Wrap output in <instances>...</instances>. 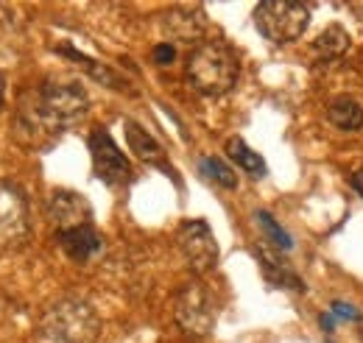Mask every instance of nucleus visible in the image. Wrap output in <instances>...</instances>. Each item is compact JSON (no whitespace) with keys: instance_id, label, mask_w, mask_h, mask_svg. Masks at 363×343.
Segmentation results:
<instances>
[{"instance_id":"nucleus-22","label":"nucleus","mask_w":363,"mask_h":343,"mask_svg":"<svg viewBox=\"0 0 363 343\" xmlns=\"http://www.w3.org/2000/svg\"><path fill=\"white\" fill-rule=\"evenodd\" d=\"M352 184H355V190L363 196V171H358L355 176H352Z\"/></svg>"},{"instance_id":"nucleus-17","label":"nucleus","mask_w":363,"mask_h":343,"mask_svg":"<svg viewBox=\"0 0 363 343\" xmlns=\"http://www.w3.org/2000/svg\"><path fill=\"white\" fill-rule=\"evenodd\" d=\"M257 257H260V265H263L266 276L272 279L274 285H288V288H294V291H302V279H299L285 262H279V259L274 257V254H269L266 249H260Z\"/></svg>"},{"instance_id":"nucleus-2","label":"nucleus","mask_w":363,"mask_h":343,"mask_svg":"<svg viewBox=\"0 0 363 343\" xmlns=\"http://www.w3.org/2000/svg\"><path fill=\"white\" fill-rule=\"evenodd\" d=\"M43 335L53 343H95L101 335V318L92 304L82 299H59L43 313Z\"/></svg>"},{"instance_id":"nucleus-16","label":"nucleus","mask_w":363,"mask_h":343,"mask_svg":"<svg viewBox=\"0 0 363 343\" xmlns=\"http://www.w3.org/2000/svg\"><path fill=\"white\" fill-rule=\"evenodd\" d=\"M227 154L238 162V168H243V171L249 173V176H255V179H263L266 176V162H263V157L257 154V151H252L240 137H232L227 142Z\"/></svg>"},{"instance_id":"nucleus-20","label":"nucleus","mask_w":363,"mask_h":343,"mask_svg":"<svg viewBox=\"0 0 363 343\" xmlns=\"http://www.w3.org/2000/svg\"><path fill=\"white\" fill-rule=\"evenodd\" d=\"M174 56H177V50H174V45L171 43H162L154 47V62H157V64H171Z\"/></svg>"},{"instance_id":"nucleus-6","label":"nucleus","mask_w":363,"mask_h":343,"mask_svg":"<svg viewBox=\"0 0 363 343\" xmlns=\"http://www.w3.org/2000/svg\"><path fill=\"white\" fill-rule=\"evenodd\" d=\"M31 237V213L23 190L11 181H0V249L17 252Z\"/></svg>"},{"instance_id":"nucleus-11","label":"nucleus","mask_w":363,"mask_h":343,"mask_svg":"<svg viewBox=\"0 0 363 343\" xmlns=\"http://www.w3.org/2000/svg\"><path fill=\"white\" fill-rule=\"evenodd\" d=\"M59 246L70 259L87 262L101 252V235L92 226H79L70 232H59Z\"/></svg>"},{"instance_id":"nucleus-18","label":"nucleus","mask_w":363,"mask_h":343,"mask_svg":"<svg viewBox=\"0 0 363 343\" xmlns=\"http://www.w3.org/2000/svg\"><path fill=\"white\" fill-rule=\"evenodd\" d=\"M199 165H201V173H204L210 181H216V184H221V187H227V190H232V187L238 184V176H235L232 168H229L227 162H221L218 157H204Z\"/></svg>"},{"instance_id":"nucleus-5","label":"nucleus","mask_w":363,"mask_h":343,"mask_svg":"<svg viewBox=\"0 0 363 343\" xmlns=\"http://www.w3.org/2000/svg\"><path fill=\"white\" fill-rule=\"evenodd\" d=\"M34 95H37L45 118L59 131L79 123L90 109L87 89L76 81H45Z\"/></svg>"},{"instance_id":"nucleus-10","label":"nucleus","mask_w":363,"mask_h":343,"mask_svg":"<svg viewBox=\"0 0 363 343\" xmlns=\"http://www.w3.org/2000/svg\"><path fill=\"white\" fill-rule=\"evenodd\" d=\"M162 28L177 43H199L207 31V17L201 6H174L162 14Z\"/></svg>"},{"instance_id":"nucleus-4","label":"nucleus","mask_w":363,"mask_h":343,"mask_svg":"<svg viewBox=\"0 0 363 343\" xmlns=\"http://www.w3.org/2000/svg\"><path fill=\"white\" fill-rule=\"evenodd\" d=\"M174 318L187 335H210L218 321V301L213 291L199 279L182 285L174 299Z\"/></svg>"},{"instance_id":"nucleus-13","label":"nucleus","mask_w":363,"mask_h":343,"mask_svg":"<svg viewBox=\"0 0 363 343\" xmlns=\"http://www.w3.org/2000/svg\"><path fill=\"white\" fill-rule=\"evenodd\" d=\"M126 142H129V148L135 151L143 162H151V165L162 162V145L143 126H137L135 120H126Z\"/></svg>"},{"instance_id":"nucleus-19","label":"nucleus","mask_w":363,"mask_h":343,"mask_svg":"<svg viewBox=\"0 0 363 343\" xmlns=\"http://www.w3.org/2000/svg\"><path fill=\"white\" fill-rule=\"evenodd\" d=\"M257 223L263 226V232L272 237L279 249H291V246H294V243H291V237H288V232H285V229H282V226H279L269 213H257Z\"/></svg>"},{"instance_id":"nucleus-8","label":"nucleus","mask_w":363,"mask_h":343,"mask_svg":"<svg viewBox=\"0 0 363 343\" xmlns=\"http://www.w3.org/2000/svg\"><path fill=\"white\" fill-rule=\"evenodd\" d=\"M177 243H179L187 265L193 268V274H207L216 268L218 243H216L213 229L204 220H184L177 232Z\"/></svg>"},{"instance_id":"nucleus-9","label":"nucleus","mask_w":363,"mask_h":343,"mask_svg":"<svg viewBox=\"0 0 363 343\" xmlns=\"http://www.w3.org/2000/svg\"><path fill=\"white\" fill-rule=\"evenodd\" d=\"M48 220L59 232H70L79 226H92V207L82 193L53 190L48 198Z\"/></svg>"},{"instance_id":"nucleus-15","label":"nucleus","mask_w":363,"mask_h":343,"mask_svg":"<svg viewBox=\"0 0 363 343\" xmlns=\"http://www.w3.org/2000/svg\"><path fill=\"white\" fill-rule=\"evenodd\" d=\"M347 47H350V34L341 26H327L316 40H313V53H316L321 62H330V59L344 56Z\"/></svg>"},{"instance_id":"nucleus-1","label":"nucleus","mask_w":363,"mask_h":343,"mask_svg":"<svg viewBox=\"0 0 363 343\" xmlns=\"http://www.w3.org/2000/svg\"><path fill=\"white\" fill-rule=\"evenodd\" d=\"M187 81L196 92L218 98L238 81V59L224 43H201L187 59Z\"/></svg>"},{"instance_id":"nucleus-12","label":"nucleus","mask_w":363,"mask_h":343,"mask_svg":"<svg viewBox=\"0 0 363 343\" xmlns=\"http://www.w3.org/2000/svg\"><path fill=\"white\" fill-rule=\"evenodd\" d=\"M62 56H67V59H73L79 67H84L87 73H90L95 81H101V84L112 86V89H121V92H129V86H126V81L115 73V70H109L106 64H101V62H95V59H90V56H84V53H79V50H73V47H56Z\"/></svg>"},{"instance_id":"nucleus-7","label":"nucleus","mask_w":363,"mask_h":343,"mask_svg":"<svg viewBox=\"0 0 363 343\" xmlns=\"http://www.w3.org/2000/svg\"><path fill=\"white\" fill-rule=\"evenodd\" d=\"M90 154L95 176L109 184V187H121L132 181V162L126 159V154L118 148V142L112 140V134L106 129H95L90 134Z\"/></svg>"},{"instance_id":"nucleus-3","label":"nucleus","mask_w":363,"mask_h":343,"mask_svg":"<svg viewBox=\"0 0 363 343\" xmlns=\"http://www.w3.org/2000/svg\"><path fill=\"white\" fill-rule=\"evenodd\" d=\"M311 23V6L291 0H266L255 9V26L269 43L285 45L305 34Z\"/></svg>"},{"instance_id":"nucleus-23","label":"nucleus","mask_w":363,"mask_h":343,"mask_svg":"<svg viewBox=\"0 0 363 343\" xmlns=\"http://www.w3.org/2000/svg\"><path fill=\"white\" fill-rule=\"evenodd\" d=\"M0 106H3V76H0Z\"/></svg>"},{"instance_id":"nucleus-24","label":"nucleus","mask_w":363,"mask_h":343,"mask_svg":"<svg viewBox=\"0 0 363 343\" xmlns=\"http://www.w3.org/2000/svg\"><path fill=\"white\" fill-rule=\"evenodd\" d=\"M361 338H363V327H361Z\"/></svg>"},{"instance_id":"nucleus-14","label":"nucleus","mask_w":363,"mask_h":343,"mask_svg":"<svg viewBox=\"0 0 363 343\" xmlns=\"http://www.w3.org/2000/svg\"><path fill=\"white\" fill-rule=\"evenodd\" d=\"M327 118L335 129L341 131H358L363 126V106L352 98H335L327 109Z\"/></svg>"},{"instance_id":"nucleus-21","label":"nucleus","mask_w":363,"mask_h":343,"mask_svg":"<svg viewBox=\"0 0 363 343\" xmlns=\"http://www.w3.org/2000/svg\"><path fill=\"white\" fill-rule=\"evenodd\" d=\"M333 315H338V318H344V321H355V318H358V310H355L352 304H347V301H335V304H333Z\"/></svg>"}]
</instances>
